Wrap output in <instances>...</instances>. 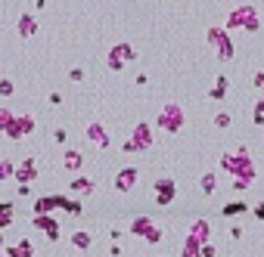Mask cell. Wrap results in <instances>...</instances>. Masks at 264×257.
<instances>
[{"label": "cell", "mask_w": 264, "mask_h": 257, "mask_svg": "<svg viewBox=\"0 0 264 257\" xmlns=\"http://www.w3.org/2000/svg\"><path fill=\"white\" fill-rule=\"evenodd\" d=\"M134 177H137V171H125L118 177V189H128V186H134Z\"/></svg>", "instance_id": "obj_1"}, {"label": "cell", "mask_w": 264, "mask_h": 257, "mask_svg": "<svg viewBox=\"0 0 264 257\" xmlns=\"http://www.w3.org/2000/svg\"><path fill=\"white\" fill-rule=\"evenodd\" d=\"M72 242H75V245H81V248H87V245H91V238H87L84 232H75V235H72Z\"/></svg>", "instance_id": "obj_2"}, {"label": "cell", "mask_w": 264, "mask_h": 257, "mask_svg": "<svg viewBox=\"0 0 264 257\" xmlns=\"http://www.w3.org/2000/svg\"><path fill=\"white\" fill-rule=\"evenodd\" d=\"M31 31H34V22H31V19H28V22H22V34H31Z\"/></svg>", "instance_id": "obj_3"}]
</instances>
